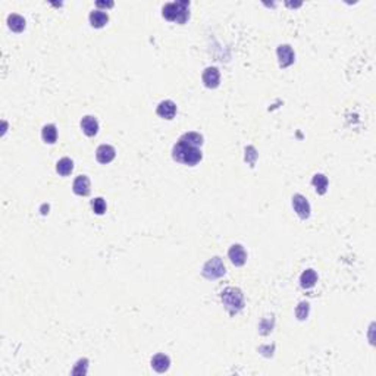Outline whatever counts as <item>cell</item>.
I'll return each instance as SVG.
<instances>
[{"label":"cell","instance_id":"cell-7","mask_svg":"<svg viewBox=\"0 0 376 376\" xmlns=\"http://www.w3.org/2000/svg\"><path fill=\"white\" fill-rule=\"evenodd\" d=\"M203 83L207 89H216L219 86V80H220V73L219 69L216 66H209L204 69L203 72Z\"/></svg>","mask_w":376,"mask_h":376},{"label":"cell","instance_id":"cell-18","mask_svg":"<svg viewBox=\"0 0 376 376\" xmlns=\"http://www.w3.org/2000/svg\"><path fill=\"white\" fill-rule=\"evenodd\" d=\"M41 137H43L44 143L53 144V143L56 141V138H57V129H56V126H54L53 124L46 125V126L43 128V131H41Z\"/></svg>","mask_w":376,"mask_h":376},{"label":"cell","instance_id":"cell-15","mask_svg":"<svg viewBox=\"0 0 376 376\" xmlns=\"http://www.w3.org/2000/svg\"><path fill=\"white\" fill-rule=\"evenodd\" d=\"M109 21V15L103 11H93L90 14V24L94 27V28H102L107 24Z\"/></svg>","mask_w":376,"mask_h":376},{"label":"cell","instance_id":"cell-12","mask_svg":"<svg viewBox=\"0 0 376 376\" xmlns=\"http://www.w3.org/2000/svg\"><path fill=\"white\" fill-rule=\"evenodd\" d=\"M81 128L84 131L86 135L89 137H94L97 132H99V122L94 116H84L83 121H81Z\"/></svg>","mask_w":376,"mask_h":376},{"label":"cell","instance_id":"cell-19","mask_svg":"<svg viewBox=\"0 0 376 376\" xmlns=\"http://www.w3.org/2000/svg\"><path fill=\"white\" fill-rule=\"evenodd\" d=\"M312 184L315 185L318 194H325L328 188V178L323 174H316L312 179Z\"/></svg>","mask_w":376,"mask_h":376},{"label":"cell","instance_id":"cell-22","mask_svg":"<svg viewBox=\"0 0 376 376\" xmlns=\"http://www.w3.org/2000/svg\"><path fill=\"white\" fill-rule=\"evenodd\" d=\"M91 207L96 215H103L106 212V201L102 197H97L91 201Z\"/></svg>","mask_w":376,"mask_h":376},{"label":"cell","instance_id":"cell-5","mask_svg":"<svg viewBox=\"0 0 376 376\" xmlns=\"http://www.w3.org/2000/svg\"><path fill=\"white\" fill-rule=\"evenodd\" d=\"M292 207H294L295 213L302 219H307L310 216V204H309L307 198L302 194H295L292 197Z\"/></svg>","mask_w":376,"mask_h":376},{"label":"cell","instance_id":"cell-6","mask_svg":"<svg viewBox=\"0 0 376 376\" xmlns=\"http://www.w3.org/2000/svg\"><path fill=\"white\" fill-rule=\"evenodd\" d=\"M276 53H278V59H279V66L281 68H288L289 65L294 63L295 54H294V50H292V47L289 44L278 46Z\"/></svg>","mask_w":376,"mask_h":376},{"label":"cell","instance_id":"cell-11","mask_svg":"<svg viewBox=\"0 0 376 376\" xmlns=\"http://www.w3.org/2000/svg\"><path fill=\"white\" fill-rule=\"evenodd\" d=\"M72 190L77 196H89L90 194V179L86 175L77 177L73 181Z\"/></svg>","mask_w":376,"mask_h":376},{"label":"cell","instance_id":"cell-2","mask_svg":"<svg viewBox=\"0 0 376 376\" xmlns=\"http://www.w3.org/2000/svg\"><path fill=\"white\" fill-rule=\"evenodd\" d=\"M163 18L177 24H185L190 18V2H172L163 6L162 9Z\"/></svg>","mask_w":376,"mask_h":376},{"label":"cell","instance_id":"cell-20","mask_svg":"<svg viewBox=\"0 0 376 376\" xmlns=\"http://www.w3.org/2000/svg\"><path fill=\"white\" fill-rule=\"evenodd\" d=\"M179 140H182V141H185L191 145H196V147H200L203 144V137L197 132H187Z\"/></svg>","mask_w":376,"mask_h":376},{"label":"cell","instance_id":"cell-10","mask_svg":"<svg viewBox=\"0 0 376 376\" xmlns=\"http://www.w3.org/2000/svg\"><path fill=\"white\" fill-rule=\"evenodd\" d=\"M156 112L163 119H172L177 113V105L172 100H163V102L159 103Z\"/></svg>","mask_w":376,"mask_h":376},{"label":"cell","instance_id":"cell-23","mask_svg":"<svg viewBox=\"0 0 376 376\" xmlns=\"http://www.w3.org/2000/svg\"><path fill=\"white\" fill-rule=\"evenodd\" d=\"M97 6H99V8H100V6L112 8V6H113V3H112V2H107V3H105V2H97Z\"/></svg>","mask_w":376,"mask_h":376},{"label":"cell","instance_id":"cell-16","mask_svg":"<svg viewBox=\"0 0 376 376\" xmlns=\"http://www.w3.org/2000/svg\"><path fill=\"white\" fill-rule=\"evenodd\" d=\"M8 25H9V28H11L12 31H15V33H22V31L25 30V19H24L21 15L14 14V15H9V17H8Z\"/></svg>","mask_w":376,"mask_h":376},{"label":"cell","instance_id":"cell-17","mask_svg":"<svg viewBox=\"0 0 376 376\" xmlns=\"http://www.w3.org/2000/svg\"><path fill=\"white\" fill-rule=\"evenodd\" d=\"M56 171L59 175L62 177H68L72 171H73V162L69 158H62L57 163H56Z\"/></svg>","mask_w":376,"mask_h":376},{"label":"cell","instance_id":"cell-14","mask_svg":"<svg viewBox=\"0 0 376 376\" xmlns=\"http://www.w3.org/2000/svg\"><path fill=\"white\" fill-rule=\"evenodd\" d=\"M169 364H171V360L168 356L165 354H156L153 358H152V367L159 372V373H163L169 369Z\"/></svg>","mask_w":376,"mask_h":376},{"label":"cell","instance_id":"cell-21","mask_svg":"<svg viewBox=\"0 0 376 376\" xmlns=\"http://www.w3.org/2000/svg\"><path fill=\"white\" fill-rule=\"evenodd\" d=\"M309 309H310V306H309L307 302H302V303H300V304L297 306V309H295V316H297V319H298V321L307 319Z\"/></svg>","mask_w":376,"mask_h":376},{"label":"cell","instance_id":"cell-1","mask_svg":"<svg viewBox=\"0 0 376 376\" xmlns=\"http://www.w3.org/2000/svg\"><path fill=\"white\" fill-rule=\"evenodd\" d=\"M172 158H174V161H177L179 163H184V165H188V166H194V165H197L201 161L203 155H201L200 147L191 145V144L179 140L174 145Z\"/></svg>","mask_w":376,"mask_h":376},{"label":"cell","instance_id":"cell-3","mask_svg":"<svg viewBox=\"0 0 376 376\" xmlns=\"http://www.w3.org/2000/svg\"><path fill=\"white\" fill-rule=\"evenodd\" d=\"M222 303L231 315H235L243 310L244 307V295L241 289L235 286H228L227 289L222 291Z\"/></svg>","mask_w":376,"mask_h":376},{"label":"cell","instance_id":"cell-8","mask_svg":"<svg viewBox=\"0 0 376 376\" xmlns=\"http://www.w3.org/2000/svg\"><path fill=\"white\" fill-rule=\"evenodd\" d=\"M228 256H230L233 265H235V266H243L247 260V253H246V250L241 244H234L230 249Z\"/></svg>","mask_w":376,"mask_h":376},{"label":"cell","instance_id":"cell-4","mask_svg":"<svg viewBox=\"0 0 376 376\" xmlns=\"http://www.w3.org/2000/svg\"><path fill=\"white\" fill-rule=\"evenodd\" d=\"M223 275H225V265L220 257H213L203 266V276L207 279H217Z\"/></svg>","mask_w":376,"mask_h":376},{"label":"cell","instance_id":"cell-9","mask_svg":"<svg viewBox=\"0 0 376 376\" xmlns=\"http://www.w3.org/2000/svg\"><path fill=\"white\" fill-rule=\"evenodd\" d=\"M115 155H116L115 148H113L112 145H109V144H102V145L97 148V152H96L97 161H99L100 163H103V165L110 163V162L115 159Z\"/></svg>","mask_w":376,"mask_h":376},{"label":"cell","instance_id":"cell-13","mask_svg":"<svg viewBox=\"0 0 376 376\" xmlns=\"http://www.w3.org/2000/svg\"><path fill=\"white\" fill-rule=\"evenodd\" d=\"M318 282V273L313 270V269H307L302 273V276H300V285H302L303 288L309 289V288H313Z\"/></svg>","mask_w":376,"mask_h":376}]
</instances>
